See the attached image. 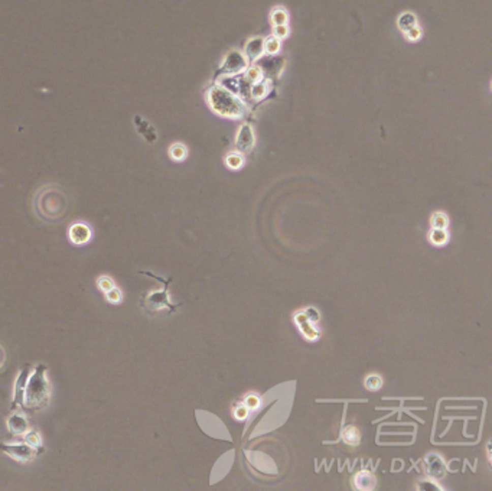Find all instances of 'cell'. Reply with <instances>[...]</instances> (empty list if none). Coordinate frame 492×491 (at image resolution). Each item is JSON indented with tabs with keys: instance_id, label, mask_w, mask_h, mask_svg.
I'll return each mask as SVG.
<instances>
[{
	"instance_id": "obj_1",
	"label": "cell",
	"mask_w": 492,
	"mask_h": 491,
	"mask_svg": "<svg viewBox=\"0 0 492 491\" xmlns=\"http://www.w3.org/2000/svg\"><path fill=\"white\" fill-rule=\"evenodd\" d=\"M35 213L44 221H56L63 218L68 208V199L61 188L56 185H45L36 192L34 199Z\"/></svg>"
},
{
	"instance_id": "obj_2",
	"label": "cell",
	"mask_w": 492,
	"mask_h": 491,
	"mask_svg": "<svg viewBox=\"0 0 492 491\" xmlns=\"http://www.w3.org/2000/svg\"><path fill=\"white\" fill-rule=\"evenodd\" d=\"M51 399V386L46 379V366L38 364L27 377L23 393V409L41 411Z\"/></svg>"
},
{
	"instance_id": "obj_3",
	"label": "cell",
	"mask_w": 492,
	"mask_h": 491,
	"mask_svg": "<svg viewBox=\"0 0 492 491\" xmlns=\"http://www.w3.org/2000/svg\"><path fill=\"white\" fill-rule=\"evenodd\" d=\"M206 101L212 111L218 116L227 117V119H237L242 116L244 113V104L240 98L228 89H224L221 85H214L206 93Z\"/></svg>"
},
{
	"instance_id": "obj_4",
	"label": "cell",
	"mask_w": 492,
	"mask_h": 491,
	"mask_svg": "<svg viewBox=\"0 0 492 491\" xmlns=\"http://www.w3.org/2000/svg\"><path fill=\"white\" fill-rule=\"evenodd\" d=\"M140 273L146 275V276L153 277L156 280H161L162 283H163L161 289L150 291V292L143 295V298H142V306H143L144 309L149 311L150 313L159 312L162 309H168L169 312H173L179 305H173L169 299V283L172 282V277L163 279L161 276H156L152 272H143V270Z\"/></svg>"
},
{
	"instance_id": "obj_5",
	"label": "cell",
	"mask_w": 492,
	"mask_h": 491,
	"mask_svg": "<svg viewBox=\"0 0 492 491\" xmlns=\"http://www.w3.org/2000/svg\"><path fill=\"white\" fill-rule=\"evenodd\" d=\"M0 451L5 452L6 455H9L12 459L18 461V463H22V464L30 463L34 458L38 456L39 452H42L41 449L30 447L26 442H15V444L2 442L0 444Z\"/></svg>"
},
{
	"instance_id": "obj_6",
	"label": "cell",
	"mask_w": 492,
	"mask_h": 491,
	"mask_svg": "<svg viewBox=\"0 0 492 491\" xmlns=\"http://www.w3.org/2000/svg\"><path fill=\"white\" fill-rule=\"evenodd\" d=\"M249 67V61L245 58V55L242 54L241 51H230L227 56L224 58L223 64H221V68H220V74L223 75H237V74H241L247 70Z\"/></svg>"
},
{
	"instance_id": "obj_7",
	"label": "cell",
	"mask_w": 492,
	"mask_h": 491,
	"mask_svg": "<svg viewBox=\"0 0 492 491\" xmlns=\"http://www.w3.org/2000/svg\"><path fill=\"white\" fill-rule=\"evenodd\" d=\"M257 67L261 71V75H279L285 68V58L279 55H261L257 60Z\"/></svg>"
},
{
	"instance_id": "obj_8",
	"label": "cell",
	"mask_w": 492,
	"mask_h": 491,
	"mask_svg": "<svg viewBox=\"0 0 492 491\" xmlns=\"http://www.w3.org/2000/svg\"><path fill=\"white\" fill-rule=\"evenodd\" d=\"M256 145V136H254V130L249 123H244L240 127L237 137H235V148L238 149V152L241 153H249L253 151Z\"/></svg>"
},
{
	"instance_id": "obj_9",
	"label": "cell",
	"mask_w": 492,
	"mask_h": 491,
	"mask_svg": "<svg viewBox=\"0 0 492 491\" xmlns=\"http://www.w3.org/2000/svg\"><path fill=\"white\" fill-rule=\"evenodd\" d=\"M424 470H426V473H427L429 477L439 480V478L445 477L446 465H445V461L442 459V456L438 455V454H430L424 459Z\"/></svg>"
},
{
	"instance_id": "obj_10",
	"label": "cell",
	"mask_w": 492,
	"mask_h": 491,
	"mask_svg": "<svg viewBox=\"0 0 492 491\" xmlns=\"http://www.w3.org/2000/svg\"><path fill=\"white\" fill-rule=\"evenodd\" d=\"M29 374H30L29 366H26V368L20 370L18 379L15 382V396H13V402H12V409H18L19 406L23 408V393H25V387H26Z\"/></svg>"
},
{
	"instance_id": "obj_11",
	"label": "cell",
	"mask_w": 492,
	"mask_h": 491,
	"mask_svg": "<svg viewBox=\"0 0 492 491\" xmlns=\"http://www.w3.org/2000/svg\"><path fill=\"white\" fill-rule=\"evenodd\" d=\"M68 237L71 243L77 246H82V244H87L91 239V230L87 224L74 223L68 230Z\"/></svg>"
},
{
	"instance_id": "obj_12",
	"label": "cell",
	"mask_w": 492,
	"mask_h": 491,
	"mask_svg": "<svg viewBox=\"0 0 492 491\" xmlns=\"http://www.w3.org/2000/svg\"><path fill=\"white\" fill-rule=\"evenodd\" d=\"M247 61H257L261 55H264V38L261 36H254L247 41L244 52Z\"/></svg>"
},
{
	"instance_id": "obj_13",
	"label": "cell",
	"mask_w": 492,
	"mask_h": 491,
	"mask_svg": "<svg viewBox=\"0 0 492 491\" xmlns=\"http://www.w3.org/2000/svg\"><path fill=\"white\" fill-rule=\"evenodd\" d=\"M133 122H134V126H136V129H137V133L140 134L146 142L155 143L156 140H158V132H156V129H155V127H153L147 120H144L142 116L136 114L133 119Z\"/></svg>"
},
{
	"instance_id": "obj_14",
	"label": "cell",
	"mask_w": 492,
	"mask_h": 491,
	"mask_svg": "<svg viewBox=\"0 0 492 491\" xmlns=\"http://www.w3.org/2000/svg\"><path fill=\"white\" fill-rule=\"evenodd\" d=\"M8 429L9 432L13 435V437H20V435H25L27 430H29V425H27L26 418L23 415H19V413H13L8 419Z\"/></svg>"
},
{
	"instance_id": "obj_15",
	"label": "cell",
	"mask_w": 492,
	"mask_h": 491,
	"mask_svg": "<svg viewBox=\"0 0 492 491\" xmlns=\"http://www.w3.org/2000/svg\"><path fill=\"white\" fill-rule=\"evenodd\" d=\"M354 485L357 490L362 491H370L374 490L377 487V478L376 475L370 471H359V473L354 477Z\"/></svg>"
},
{
	"instance_id": "obj_16",
	"label": "cell",
	"mask_w": 492,
	"mask_h": 491,
	"mask_svg": "<svg viewBox=\"0 0 492 491\" xmlns=\"http://www.w3.org/2000/svg\"><path fill=\"white\" fill-rule=\"evenodd\" d=\"M397 26L402 31L403 34L407 32L409 29L417 26V16L413 12H404L397 19Z\"/></svg>"
},
{
	"instance_id": "obj_17",
	"label": "cell",
	"mask_w": 492,
	"mask_h": 491,
	"mask_svg": "<svg viewBox=\"0 0 492 491\" xmlns=\"http://www.w3.org/2000/svg\"><path fill=\"white\" fill-rule=\"evenodd\" d=\"M342 439H344V442L347 445H349V447H357L358 444H359V439H361L359 430L355 426L348 425V426H345L344 430H342Z\"/></svg>"
},
{
	"instance_id": "obj_18",
	"label": "cell",
	"mask_w": 492,
	"mask_h": 491,
	"mask_svg": "<svg viewBox=\"0 0 492 491\" xmlns=\"http://www.w3.org/2000/svg\"><path fill=\"white\" fill-rule=\"evenodd\" d=\"M169 156L176 162L183 161L188 156V149L182 143H173V145H170L169 148Z\"/></svg>"
},
{
	"instance_id": "obj_19",
	"label": "cell",
	"mask_w": 492,
	"mask_h": 491,
	"mask_svg": "<svg viewBox=\"0 0 492 491\" xmlns=\"http://www.w3.org/2000/svg\"><path fill=\"white\" fill-rule=\"evenodd\" d=\"M282 48V41L274 35L268 36L264 39V52L267 55H278Z\"/></svg>"
},
{
	"instance_id": "obj_20",
	"label": "cell",
	"mask_w": 492,
	"mask_h": 491,
	"mask_svg": "<svg viewBox=\"0 0 492 491\" xmlns=\"http://www.w3.org/2000/svg\"><path fill=\"white\" fill-rule=\"evenodd\" d=\"M267 91H268V85L266 84V82H263V81L259 80L251 84V87H250L251 97H254V98L264 97V96L267 94Z\"/></svg>"
},
{
	"instance_id": "obj_21",
	"label": "cell",
	"mask_w": 492,
	"mask_h": 491,
	"mask_svg": "<svg viewBox=\"0 0 492 491\" xmlns=\"http://www.w3.org/2000/svg\"><path fill=\"white\" fill-rule=\"evenodd\" d=\"M271 22H273L274 26H278V25H287L289 15H287L286 10L282 9V8H276V9L271 12Z\"/></svg>"
},
{
	"instance_id": "obj_22",
	"label": "cell",
	"mask_w": 492,
	"mask_h": 491,
	"mask_svg": "<svg viewBox=\"0 0 492 491\" xmlns=\"http://www.w3.org/2000/svg\"><path fill=\"white\" fill-rule=\"evenodd\" d=\"M430 241L436 246H442L447 241L446 228H433L430 233Z\"/></svg>"
},
{
	"instance_id": "obj_23",
	"label": "cell",
	"mask_w": 492,
	"mask_h": 491,
	"mask_svg": "<svg viewBox=\"0 0 492 491\" xmlns=\"http://www.w3.org/2000/svg\"><path fill=\"white\" fill-rule=\"evenodd\" d=\"M23 439H25V442L26 444H29L30 447H34V448H38V449H44L42 448V439H41V435L36 432V430H27L26 434L23 435Z\"/></svg>"
},
{
	"instance_id": "obj_24",
	"label": "cell",
	"mask_w": 492,
	"mask_h": 491,
	"mask_svg": "<svg viewBox=\"0 0 492 491\" xmlns=\"http://www.w3.org/2000/svg\"><path fill=\"white\" fill-rule=\"evenodd\" d=\"M225 163L228 168L231 169H238L241 168L242 163H244V159H242L241 153H230L227 158H225Z\"/></svg>"
},
{
	"instance_id": "obj_25",
	"label": "cell",
	"mask_w": 492,
	"mask_h": 491,
	"mask_svg": "<svg viewBox=\"0 0 492 491\" xmlns=\"http://www.w3.org/2000/svg\"><path fill=\"white\" fill-rule=\"evenodd\" d=\"M381 386H383V380H381L380 376L371 374L365 379V387H367L368 390H371V392H376Z\"/></svg>"
},
{
	"instance_id": "obj_26",
	"label": "cell",
	"mask_w": 492,
	"mask_h": 491,
	"mask_svg": "<svg viewBox=\"0 0 492 491\" xmlns=\"http://www.w3.org/2000/svg\"><path fill=\"white\" fill-rule=\"evenodd\" d=\"M106 299H107V302H110V304H120L121 302V299H123V295H121V291L118 289V287H111L108 292H106Z\"/></svg>"
},
{
	"instance_id": "obj_27",
	"label": "cell",
	"mask_w": 492,
	"mask_h": 491,
	"mask_svg": "<svg viewBox=\"0 0 492 491\" xmlns=\"http://www.w3.org/2000/svg\"><path fill=\"white\" fill-rule=\"evenodd\" d=\"M449 220L443 213H436L432 217V227L433 228H446Z\"/></svg>"
},
{
	"instance_id": "obj_28",
	"label": "cell",
	"mask_w": 492,
	"mask_h": 491,
	"mask_svg": "<svg viewBox=\"0 0 492 491\" xmlns=\"http://www.w3.org/2000/svg\"><path fill=\"white\" fill-rule=\"evenodd\" d=\"M97 286H99V289L101 291V292H108L111 287H114V280L111 279L110 276H100L99 279H97Z\"/></svg>"
},
{
	"instance_id": "obj_29",
	"label": "cell",
	"mask_w": 492,
	"mask_h": 491,
	"mask_svg": "<svg viewBox=\"0 0 492 491\" xmlns=\"http://www.w3.org/2000/svg\"><path fill=\"white\" fill-rule=\"evenodd\" d=\"M245 77H247V81L250 82V84H253V82H256V81H259L260 78H261V71H260V68L257 67V65H254V67H247V70H245Z\"/></svg>"
},
{
	"instance_id": "obj_30",
	"label": "cell",
	"mask_w": 492,
	"mask_h": 491,
	"mask_svg": "<svg viewBox=\"0 0 492 491\" xmlns=\"http://www.w3.org/2000/svg\"><path fill=\"white\" fill-rule=\"evenodd\" d=\"M404 36L407 38V41L416 42V41H419V39L421 38V29L419 27V25H417V26H414V27H412V29H409L407 32H404Z\"/></svg>"
},
{
	"instance_id": "obj_31",
	"label": "cell",
	"mask_w": 492,
	"mask_h": 491,
	"mask_svg": "<svg viewBox=\"0 0 492 491\" xmlns=\"http://www.w3.org/2000/svg\"><path fill=\"white\" fill-rule=\"evenodd\" d=\"M273 35L276 36V38H279L280 41H282V39H285V38L289 36V26H287V25H278V26H274V29H273Z\"/></svg>"
},
{
	"instance_id": "obj_32",
	"label": "cell",
	"mask_w": 492,
	"mask_h": 491,
	"mask_svg": "<svg viewBox=\"0 0 492 491\" xmlns=\"http://www.w3.org/2000/svg\"><path fill=\"white\" fill-rule=\"evenodd\" d=\"M303 313H304V316H306V320H308L309 322H312V324L319 321V312H318V311H315L313 308L306 309Z\"/></svg>"
},
{
	"instance_id": "obj_33",
	"label": "cell",
	"mask_w": 492,
	"mask_h": 491,
	"mask_svg": "<svg viewBox=\"0 0 492 491\" xmlns=\"http://www.w3.org/2000/svg\"><path fill=\"white\" fill-rule=\"evenodd\" d=\"M245 408L249 409V411H253V409H256L257 406H259V399L256 397V396H249L247 399H245Z\"/></svg>"
},
{
	"instance_id": "obj_34",
	"label": "cell",
	"mask_w": 492,
	"mask_h": 491,
	"mask_svg": "<svg viewBox=\"0 0 492 491\" xmlns=\"http://www.w3.org/2000/svg\"><path fill=\"white\" fill-rule=\"evenodd\" d=\"M247 415H249V409L245 408V405H240L238 409L235 411V418L237 419H244V418H247Z\"/></svg>"
},
{
	"instance_id": "obj_35",
	"label": "cell",
	"mask_w": 492,
	"mask_h": 491,
	"mask_svg": "<svg viewBox=\"0 0 492 491\" xmlns=\"http://www.w3.org/2000/svg\"><path fill=\"white\" fill-rule=\"evenodd\" d=\"M5 363H6V353H5V349L0 345V368L5 366Z\"/></svg>"
}]
</instances>
